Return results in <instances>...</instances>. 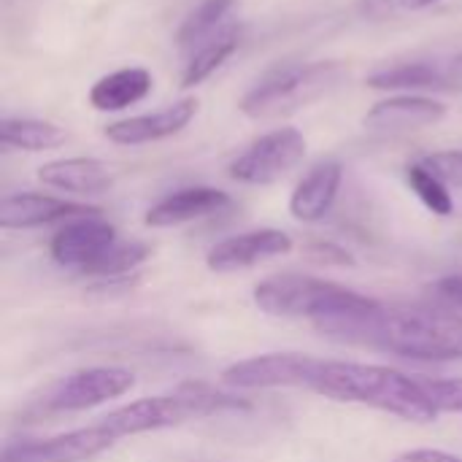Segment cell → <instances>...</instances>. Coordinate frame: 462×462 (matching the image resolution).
<instances>
[{
  "label": "cell",
  "instance_id": "1",
  "mask_svg": "<svg viewBox=\"0 0 462 462\" xmlns=\"http://www.w3.org/2000/svg\"><path fill=\"white\" fill-rule=\"evenodd\" d=\"M338 344H355L422 363L462 360V317L444 309H398L376 303L368 311L314 322Z\"/></svg>",
  "mask_w": 462,
  "mask_h": 462
},
{
  "label": "cell",
  "instance_id": "2",
  "mask_svg": "<svg viewBox=\"0 0 462 462\" xmlns=\"http://www.w3.org/2000/svg\"><path fill=\"white\" fill-rule=\"evenodd\" d=\"M311 393L336 403L365 406L417 425H430L441 417L420 379L379 363L322 360Z\"/></svg>",
  "mask_w": 462,
  "mask_h": 462
},
{
  "label": "cell",
  "instance_id": "3",
  "mask_svg": "<svg viewBox=\"0 0 462 462\" xmlns=\"http://www.w3.org/2000/svg\"><path fill=\"white\" fill-rule=\"evenodd\" d=\"M246 409H249V403L244 398L219 393L203 382H184L171 393L141 398V401H133V403H125L114 411H108L103 417V422L122 441L130 436L179 428L192 420H206V417L227 414V411H246Z\"/></svg>",
  "mask_w": 462,
  "mask_h": 462
},
{
  "label": "cell",
  "instance_id": "4",
  "mask_svg": "<svg viewBox=\"0 0 462 462\" xmlns=\"http://www.w3.org/2000/svg\"><path fill=\"white\" fill-rule=\"evenodd\" d=\"M254 306L279 319H333L374 309L379 300L309 273H273L254 284Z\"/></svg>",
  "mask_w": 462,
  "mask_h": 462
},
{
  "label": "cell",
  "instance_id": "5",
  "mask_svg": "<svg viewBox=\"0 0 462 462\" xmlns=\"http://www.w3.org/2000/svg\"><path fill=\"white\" fill-rule=\"evenodd\" d=\"M346 79H349V70L338 60H314L306 65L303 62L287 65V68L273 70L263 81H257L238 100V111L254 122L290 116L333 95Z\"/></svg>",
  "mask_w": 462,
  "mask_h": 462
},
{
  "label": "cell",
  "instance_id": "6",
  "mask_svg": "<svg viewBox=\"0 0 462 462\" xmlns=\"http://www.w3.org/2000/svg\"><path fill=\"white\" fill-rule=\"evenodd\" d=\"M309 152V141L298 127H276L260 135L230 165V179L249 187H268L290 176Z\"/></svg>",
  "mask_w": 462,
  "mask_h": 462
},
{
  "label": "cell",
  "instance_id": "7",
  "mask_svg": "<svg viewBox=\"0 0 462 462\" xmlns=\"http://www.w3.org/2000/svg\"><path fill=\"white\" fill-rule=\"evenodd\" d=\"M322 357L300 355V352H271L249 360H238L222 371V384L230 390H279L295 387L309 390L317 379Z\"/></svg>",
  "mask_w": 462,
  "mask_h": 462
},
{
  "label": "cell",
  "instance_id": "8",
  "mask_svg": "<svg viewBox=\"0 0 462 462\" xmlns=\"http://www.w3.org/2000/svg\"><path fill=\"white\" fill-rule=\"evenodd\" d=\"M135 387V376L127 368L116 365H95L81 368L60 379L43 398L46 411L51 414H76L97 409L114 398L127 395Z\"/></svg>",
  "mask_w": 462,
  "mask_h": 462
},
{
  "label": "cell",
  "instance_id": "9",
  "mask_svg": "<svg viewBox=\"0 0 462 462\" xmlns=\"http://www.w3.org/2000/svg\"><path fill=\"white\" fill-rule=\"evenodd\" d=\"M119 439L100 420L87 428H76L51 439L16 441L3 449V462H89L116 447Z\"/></svg>",
  "mask_w": 462,
  "mask_h": 462
},
{
  "label": "cell",
  "instance_id": "10",
  "mask_svg": "<svg viewBox=\"0 0 462 462\" xmlns=\"http://www.w3.org/2000/svg\"><path fill=\"white\" fill-rule=\"evenodd\" d=\"M292 236L276 227H260V230H246L230 238H222L214 244L206 254V265L214 273H236L254 268L260 263L284 257L292 252Z\"/></svg>",
  "mask_w": 462,
  "mask_h": 462
},
{
  "label": "cell",
  "instance_id": "11",
  "mask_svg": "<svg viewBox=\"0 0 462 462\" xmlns=\"http://www.w3.org/2000/svg\"><path fill=\"white\" fill-rule=\"evenodd\" d=\"M116 230L111 222H106L100 214L95 217H79L65 222L49 241V254L57 265L62 268H76L87 271L92 268L114 244H116Z\"/></svg>",
  "mask_w": 462,
  "mask_h": 462
},
{
  "label": "cell",
  "instance_id": "12",
  "mask_svg": "<svg viewBox=\"0 0 462 462\" xmlns=\"http://www.w3.org/2000/svg\"><path fill=\"white\" fill-rule=\"evenodd\" d=\"M198 116V100L195 97H181L154 114H138L127 119H116L106 125L103 135L116 143V146H143L154 141H165L179 135L181 130L189 127V122Z\"/></svg>",
  "mask_w": 462,
  "mask_h": 462
},
{
  "label": "cell",
  "instance_id": "13",
  "mask_svg": "<svg viewBox=\"0 0 462 462\" xmlns=\"http://www.w3.org/2000/svg\"><path fill=\"white\" fill-rule=\"evenodd\" d=\"M100 214L95 206L70 203L65 198L43 195V192H14L0 200V227L3 230H30L54 222H70L79 217Z\"/></svg>",
  "mask_w": 462,
  "mask_h": 462
},
{
  "label": "cell",
  "instance_id": "14",
  "mask_svg": "<svg viewBox=\"0 0 462 462\" xmlns=\"http://www.w3.org/2000/svg\"><path fill=\"white\" fill-rule=\"evenodd\" d=\"M447 119V106L436 97L428 95H393L379 103H374L363 125L374 133H411V130H425Z\"/></svg>",
  "mask_w": 462,
  "mask_h": 462
},
{
  "label": "cell",
  "instance_id": "15",
  "mask_svg": "<svg viewBox=\"0 0 462 462\" xmlns=\"http://www.w3.org/2000/svg\"><path fill=\"white\" fill-rule=\"evenodd\" d=\"M233 203V198L225 189L217 187H184L176 189L171 195H165L162 200H157L143 222L149 227H179L187 222H198L206 217H214L219 211H225Z\"/></svg>",
  "mask_w": 462,
  "mask_h": 462
},
{
  "label": "cell",
  "instance_id": "16",
  "mask_svg": "<svg viewBox=\"0 0 462 462\" xmlns=\"http://www.w3.org/2000/svg\"><path fill=\"white\" fill-rule=\"evenodd\" d=\"M344 181V165L338 160L317 162L292 189L290 195V214L292 219L311 225L330 214Z\"/></svg>",
  "mask_w": 462,
  "mask_h": 462
},
{
  "label": "cell",
  "instance_id": "17",
  "mask_svg": "<svg viewBox=\"0 0 462 462\" xmlns=\"http://www.w3.org/2000/svg\"><path fill=\"white\" fill-rule=\"evenodd\" d=\"M38 181L43 187H51L57 192H70V195H103L114 187V171L95 157H65V160H51L38 168Z\"/></svg>",
  "mask_w": 462,
  "mask_h": 462
},
{
  "label": "cell",
  "instance_id": "18",
  "mask_svg": "<svg viewBox=\"0 0 462 462\" xmlns=\"http://www.w3.org/2000/svg\"><path fill=\"white\" fill-rule=\"evenodd\" d=\"M152 87H154L152 70H146L141 65H127V68H116V70L100 76L89 87L87 103L95 111H125V108L146 100L152 95Z\"/></svg>",
  "mask_w": 462,
  "mask_h": 462
},
{
  "label": "cell",
  "instance_id": "19",
  "mask_svg": "<svg viewBox=\"0 0 462 462\" xmlns=\"http://www.w3.org/2000/svg\"><path fill=\"white\" fill-rule=\"evenodd\" d=\"M371 89L382 92H411L417 95L420 89H444V62H430V60H417V62H398L393 68H382L368 76Z\"/></svg>",
  "mask_w": 462,
  "mask_h": 462
},
{
  "label": "cell",
  "instance_id": "20",
  "mask_svg": "<svg viewBox=\"0 0 462 462\" xmlns=\"http://www.w3.org/2000/svg\"><path fill=\"white\" fill-rule=\"evenodd\" d=\"M68 141V133L46 119L5 116L0 122V143L8 152H51Z\"/></svg>",
  "mask_w": 462,
  "mask_h": 462
},
{
  "label": "cell",
  "instance_id": "21",
  "mask_svg": "<svg viewBox=\"0 0 462 462\" xmlns=\"http://www.w3.org/2000/svg\"><path fill=\"white\" fill-rule=\"evenodd\" d=\"M238 46H241V32L236 27H225L217 38L206 41L200 49L192 51V57L181 73V87L184 89L200 87L206 79H211L238 51Z\"/></svg>",
  "mask_w": 462,
  "mask_h": 462
},
{
  "label": "cell",
  "instance_id": "22",
  "mask_svg": "<svg viewBox=\"0 0 462 462\" xmlns=\"http://www.w3.org/2000/svg\"><path fill=\"white\" fill-rule=\"evenodd\" d=\"M233 5H236V0H203L200 5H195L176 32V46L195 51L206 41L217 38L225 30L222 24Z\"/></svg>",
  "mask_w": 462,
  "mask_h": 462
},
{
  "label": "cell",
  "instance_id": "23",
  "mask_svg": "<svg viewBox=\"0 0 462 462\" xmlns=\"http://www.w3.org/2000/svg\"><path fill=\"white\" fill-rule=\"evenodd\" d=\"M406 184L420 198V203L436 217H449L455 211V198L449 192V184H444L422 160L406 165Z\"/></svg>",
  "mask_w": 462,
  "mask_h": 462
},
{
  "label": "cell",
  "instance_id": "24",
  "mask_svg": "<svg viewBox=\"0 0 462 462\" xmlns=\"http://www.w3.org/2000/svg\"><path fill=\"white\" fill-rule=\"evenodd\" d=\"M152 257V246L143 241H116L92 268L84 271V276H95V279H119L127 276L130 271L141 268L146 260Z\"/></svg>",
  "mask_w": 462,
  "mask_h": 462
},
{
  "label": "cell",
  "instance_id": "25",
  "mask_svg": "<svg viewBox=\"0 0 462 462\" xmlns=\"http://www.w3.org/2000/svg\"><path fill=\"white\" fill-rule=\"evenodd\" d=\"M439 414H462V379H420Z\"/></svg>",
  "mask_w": 462,
  "mask_h": 462
},
{
  "label": "cell",
  "instance_id": "26",
  "mask_svg": "<svg viewBox=\"0 0 462 462\" xmlns=\"http://www.w3.org/2000/svg\"><path fill=\"white\" fill-rule=\"evenodd\" d=\"M422 162L449 187H462V149H447L425 154Z\"/></svg>",
  "mask_w": 462,
  "mask_h": 462
},
{
  "label": "cell",
  "instance_id": "27",
  "mask_svg": "<svg viewBox=\"0 0 462 462\" xmlns=\"http://www.w3.org/2000/svg\"><path fill=\"white\" fill-rule=\"evenodd\" d=\"M306 254H309V260H314L319 265H349L352 268L357 263L349 249H344L333 241H311L306 246Z\"/></svg>",
  "mask_w": 462,
  "mask_h": 462
},
{
  "label": "cell",
  "instance_id": "28",
  "mask_svg": "<svg viewBox=\"0 0 462 462\" xmlns=\"http://www.w3.org/2000/svg\"><path fill=\"white\" fill-rule=\"evenodd\" d=\"M393 462H462V457L444 449H409V452H401Z\"/></svg>",
  "mask_w": 462,
  "mask_h": 462
},
{
  "label": "cell",
  "instance_id": "29",
  "mask_svg": "<svg viewBox=\"0 0 462 462\" xmlns=\"http://www.w3.org/2000/svg\"><path fill=\"white\" fill-rule=\"evenodd\" d=\"M436 292H439L447 303L462 309V276H447V279H441V282L436 284Z\"/></svg>",
  "mask_w": 462,
  "mask_h": 462
},
{
  "label": "cell",
  "instance_id": "30",
  "mask_svg": "<svg viewBox=\"0 0 462 462\" xmlns=\"http://www.w3.org/2000/svg\"><path fill=\"white\" fill-rule=\"evenodd\" d=\"M444 89L462 92V51L455 54L449 62H444Z\"/></svg>",
  "mask_w": 462,
  "mask_h": 462
},
{
  "label": "cell",
  "instance_id": "31",
  "mask_svg": "<svg viewBox=\"0 0 462 462\" xmlns=\"http://www.w3.org/2000/svg\"><path fill=\"white\" fill-rule=\"evenodd\" d=\"M393 3H398V0H363L368 16H382V14H387V11L393 8Z\"/></svg>",
  "mask_w": 462,
  "mask_h": 462
},
{
  "label": "cell",
  "instance_id": "32",
  "mask_svg": "<svg viewBox=\"0 0 462 462\" xmlns=\"http://www.w3.org/2000/svg\"><path fill=\"white\" fill-rule=\"evenodd\" d=\"M436 3H441V0H398V5L406 8V11H425V8H430Z\"/></svg>",
  "mask_w": 462,
  "mask_h": 462
}]
</instances>
